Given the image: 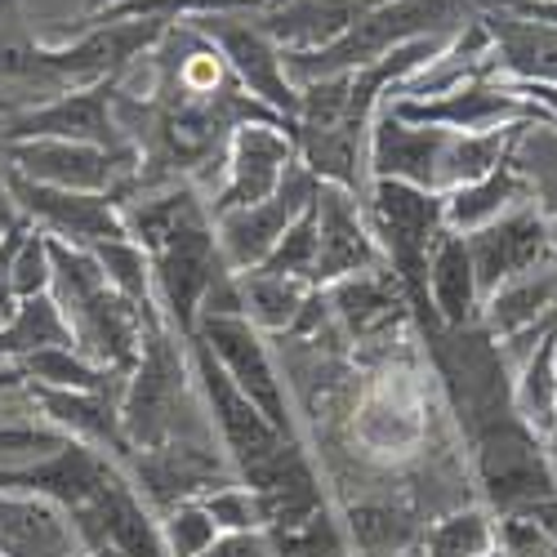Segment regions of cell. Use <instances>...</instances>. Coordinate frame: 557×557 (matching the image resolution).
Segmentation results:
<instances>
[{
    "label": "cell",
    "mask_w": 557,
    "mask_h": 557,
    "mask_svg": "<svg viewBox=\"0 0 557 557\" xmlns=\"http://www.w3.org/2000/svg\"><path fill=\"white\" fill-rule=\"evenodd\" d=\"M183 348L188 339L174 335L165 317H152L144 326V352L121 393V429L129 450H152L165 442H214L206 397Z\"/></svg>",
    "instance_id": "cell-1"
},
{
    "label": "cell",
    "mask_w": 557,
    "mask_h": 557,
    "mask_svg": "<svg viewBox=\"0 0 557 557\" xmlns=\"http://www.w3.org/2000/svg\"><path fill=\"white\" fill-rule=\"evenodd\" d=\"M45 246H50V295L72 331V348L85 361L129 380L144 352V326L161 312H138L125 295H116L89 250L54 237H45Z\"/></svg>",
    "instance_id": "cell-2"
},
{
    "label": "cell",
    "mask_w": 557,
    "mask_h": 557,
    "mask_svg": "<svg viewBox=\"0 0 557 557\" xmlns=\"http://www.w3.org/2000/svg\"><path fill=\"white\" fill-rule=\"evenodd\" d=\"M482 14V0H384L366 18H357L335 45L312 54H286V76L299 85L344 76L357 67L380 63L406 40L424 36H459L473 18Z\"/></svg>",
    "instance_id": "cell-3"
},
{
    "label": "cell",
    "mask_w": 557,
    "mask_h": 557,
    "mask_svg": "<svg viewBox=\"0 0 557 557\" xmlns=\"http://www.w3.org/2000/svg\"><path fill=\"white\" fill-rule=\"evenodd\" d=\"M193 27L223 54L227 72L237 76V85L255 103H263L272 116H282L295 129V112H299V89L286 76V50L276 45L263 23L259 10H242V14H210V18H193Z\"/></svg>",
    "instance_id": "cell-4"
},
{
    "label": "cell",
    "mask_w": 557,
    "mask_h": 557,
    "mask_svg": "<svg viewBox=\"0 0 557 557\" xmlns=\"http://www.w3.org/2000/svg\"><path fill=\"white\" fill-rule=\"evenodd\" d=\"M193 335L214 352L223 375L237 384V393L263 414V420L295 437V410L286 397V380L276 375V366L263 348V335L250 326V321L242 312H210V317H197Z\"/></svg>",
    "instance_id": "cell-5"
},
{
    "label": "cell",
    "mask_w": 557,
    "mask_h": 557,
    "mask_svg": "<svg viewBox=\"0 0 557 557\" xmlns=\"http://www.w3.org/2000/svg\"><path fill=\"white\" fill-rule=\"evenodd\" d=\"M121 469L157 518H165L178 504H197L210 491H223L237 482L219 442H165L152 450H134Z\"/></svg>",
    "instance_id": "cell-6"
},
{
    "label": "cell",
    "mask_w": 557,
    "mask_h": 557,
    "mask_svg": "<svg viewBox=\"0 0 557 557\" xmlns=\"http://www.w3.org/2000/svg\"><path fill=\"white\" fill-rule=\"evenodd\" d=\"M5 165L32 183L63 193H103L125 201L129 174L138 170L134 152H108L89 144H67V138H23V144H0Z\"/></svg>",
    "instance_id": "cell-7"
},
{
    "label": "cell",
    "mask_w": 557,
    "mask_h": 557,
    "mask_svg": "<svg viewBox=\"0 0 557 557\" xmlns=\"http://www.w3.org/2000/svg\"><path fill=\"white\" fill-rule=\"evenodd\" d=\"M5 188L14 210L45 237L67 242L76 250H95L99 242H121L129 237L125 219H121V201L103 197V193H63V188H45L23 174H14L5 165Z\"/></svg>",
    "instance_id": "cell-8"
},
{
    "label": "cell",
    "mask_w": 557,
    "mask_h": 557,
    "mask_svg": "<svg viewBox=\"0 0 557 557\" xmlns=\"http://www.w3.org/2000/svg\"><path fill=\"white\" fill-rule=\"evenodd\" d=\"M295 161H299V148H295L290 125H282V121L237 125V134H232V144H227V157H223V178L210 197V219L268 201L282 188V178L290 174Z\"/></svg>",
    "instance_id": "cell-9"
},
{
    "label": "cell",
    "mask_w": 557,
    "mask_h": 557,
    "mask_svg": "<svg viewBox=\"0 0 557 557\" xmlns=\"http://www.w3.org/2000/svg\"><path fill=\"white\" fill-rule=\"evenodd\" d=\"M23 138H67V144H89L108 152H134L116 121V76L85 89H67V95L40 108L14 112L0 129V144H23Z\"/></svg>",
    "instance_id": "cell-10"
},
{
    "label": "cell",
    "mask_w": 557,
    "mask_h": 557,
    "mask_svg": "<svg viewBox=\"0 0 557 557\" xmlns=\"http://www.w3.org/2000/svg\"><path fill=\"white\" fill-rule=\"evenodd\" d=\"M317 188H321V178L304 161H295L290 174L282 178V188H276L268 201L219 214L214 219V242H219V255H223L227 272L259 268L276 250V242L286 237V227L312 206Z\"/></svg>",
    "instance_id": "cell-11"
},
{
    "label": "cell",
    "mask_w": 557,
    "mask_h": 557,
    "mask_svg": "<svg viewBox=\"0 0 557 557\" xmlns=\"http://www.w3.org/2000/svg\"><path fill=\"white\" fill-rule=\"evenodd\" d=\"M384 108L410 125H442L455 134H491V129L522 125V121L548 125V116L535 103H527L518 89L499 76H473L437 99H388Z\"/></svg>",
    "instance_id": "cell-12"
},
{
    "label": "cell",
    "mask_w": 557,
    "mask_h": 557,
    "mask_svg": "<svg viewBox=\"0 0 557 557\" xmlns=\"http://www.w3.org/2000/svg\"><path fill=\"white\" fill-rule=\"evenodd\" d=\"M455 144V129L442 125H410L380 108L375 125H370V144H366V174L370 183L388 178L420 188L433 197H446V157Z\"/></svg>",
    "instance_id": "cell-13"
},
{
    "label": "cell",
    "mask_w": 557,
    "mask_h": 557,
    "mask_svg": "<svg viewBox=\"0 0 557 557\" xmlns=\"http://www.w3.org/2000/svg\"><path fill=\"white\" fill-rule=\"evenodd\" d=\"M463 246H469V259H473V272H478L482 299L495 295L499 286H508L513 276L535 272L540 263H548V259L557 255L553 219H548L535 201L513 206L508 214L491 219L486 227L469 232V237H463Z\"/></svg>",
    "instance_id": "cell-14"
},
{
    "label": "cell",
    "mask_w": 557,
    "mask_h": 557,
    "mask_svg": "<svg viewBox=\"0 0 557 557\" xmlns=\"http://www.w3.org/2000/svg\"><path fill=\"white\" fill-rule=\"evenodd\" d=\"M312 214H317V268H312V286L326 290L344 276L384 268L380 242L370 232L366 219V201L339 183H321L312 197Z\"/></svg>",
    "instance_id": "cell-15"
},
{
    "label": "cell",
    "mask_w": 557,
    "mask_h": 557,
    "mask_svg": "<svg viewBox=\"0 0 557 557\" xmlns=\"http://www.w3.org/2000/svg\"><path fill=\"white\" fill-rule=\"evenodd\" d=\"M553 308H557V255L540 263L535 272H522L495 295H486L478 321L486 326L491 339L504 344V357L513 361V357H527L548 335Z\"/></svg>",
    "instance_id": "cell-16"
},
{
    "label": "cell",
    "mask_w": 557,
    "mask_h": 557,
    "mask_svg": "<svg viewBox=\"0 0 557 557\" xmlns=\"http://www.w3.org/2000/svg\"><path fill=\"white\" fill-rule=\"evenodd\" d=\"M321 295H326L331 317L339 321L352 344H384L410 317V304L397 286V276L388 272V263L357 272V276H344V282L326 286Z\"/></svg>",
    "instance_id": "cell-17"
},
{
    "label": "cell",
    "mask_w": 557,
    "mask_h": 557,
    "mask_svg": "<svg viewBox=\"0 0 557 557\" xmlns=\"http://www.w3.org/2000/svg\"><path fill=\"white\" fill-rule=\"evenodd\" d=\"M76 522L54 499L0 491V557H85Z\"/></svg>",
    "instance_id": "cell-18"
},
{
    "label": "cell",
    "mask_w": 557,
    "mask_h": 557,
    "mask_svg": "<svg viewBox=\"0 0 557 557\" xmlns=\"http://www.w3.org/2000/svg\"><path fill=\"white\" fill-rule=\"evenodd\" d=\"M482 27L491 36V63L499 81H527V85H557V27L518 18L491 0H482Z\"/></svg>",
    "instance_id": "cell-19"
},
{
    "label": "cell",
    "mask_w": 557,
    "mask_h": 557,
    "mask_svg": "<svg viewBox=\"0 0 557 557\" xmlns=\"http://www.w3.org/2000/svg\"><path fill=\"white\" fill-rule=\"evenodd\" d=\"M375 5H384V0H282L272 10H259V23L286 54H312L335 45Z\"/></svg>",
    "instance_id": "cell-20"
},
{
    "label": "cell",
    "mask_w": 557,
    "mask_h": 557,
    "mask_svg": "<svg viewBox=\"0 0 557 557\" xmlns=\"http://www.w3.org/2000/svg\"><path fill=\"white\" fill-rule=\"evenodd\" d=\"M32 401L45 414V424H54L72 442L95 446V450L112 455L116 463H125L134 455L129 442H125V429H121V397L67 393V388H36L32 384Z\"/></svg>",
    "instance_id": "cell-21"
},
{
    "label": "cell",
    "mask_w": 557,
    "mask_h": 557,
    "mask_svg": "<svg viewBox=\"0 0 557 557\" xmlns=\"http://www.w3.org/2000/svg\"><path fill=\"white\" fill-rule=\"evenodd\" d=\"M429 299L442 326H469L482 312V290H478V272L469 259L459 232H442L429 250Z\"/></svg>",
    "instance_id": "cell-22"
},
{
    "label": "cell",
    "mask_w": 557,
    "mask_h": 557,
    "mask_svg": "<svg viewBox=\"0 0 557 557\" xmlns=\"http://www.w3.org/2000/svg\"><path fill=\"white\" fill-rule=\"evenodd\" d=\"M527 201H531V188H527L522 170L513 165V152H508V161H499L491 174H482L473 183H463V188L446 193L442 210H446V227L459 232V237H469V232L486 227L491 219L508 214L513 206H527Z\"/></svg>",
    "instance_id": "cell-23"
},
{
    "label": "cell",
    "mask_w": 557,
    "mask_h": 557,
    "mask_svg": "<svg viewBox=\"0 0 557 557\" xmlns=\"http://www.w3.org/2000/svg\"><path fill=\"white\" fill-rule=\"evenodd\" d=\"M317 286L295 282V276H276L263 268L237 272V299H242V317L259 335H290L299 312L308 308Z\"/></svg>",
    "instance_id": "cell-24"
},
{
    "label": "cell",
    "mask_w": 557,
    "mask_h": 557,
    "mask_svg": "<svg viewBox=\"0 0 557 557\" xmlns=\"http://www.w3.org/2000/svg\"><path fill=\"white\" fill-rule=\"evenodd\" d=\"M513 406L540 442L557 433V335L553 331L522 357L513 380Z\"/></svg>",
    "instance_id": "cell-25"
},
{
    "label": "cell",
    "mask_w": 557,
    "mask_h": 557,
    "mask_svg": "<svg viewBox=\"0 0 557 557\" xmlns=\"http://www.w3.org/2000/svg\"><path fill=\"white\" fill-rule=\"evenodd\" d=\"M339 527H344V540H348L352 557H388V553L414 548L424 540L420 522H414L410 513H401V508H393V504H380V499L352 504Z\"/></svg>",
    "instance_id": "cell-26"
},
{
    "label": "cell",
    "mask_w": 557,
    "mask_h": 557,
    "mask_svg": "<svg viewBox=\"0 0 557 557\" xmlns=\"http://www.w3.org/2000/svg\"><path fill=\"white\" fill-rule=\"evenodd\" d=\"M45 348H72V331L50 290L18 299L14 312L0 321V361H23Z\"/></svg>",
    "instance_id": "cell-27"
},
{
    "label": "cell",
    "mask_w": 557,
    "mask_h": 557,
    "mask_svg": "<svg viewBox=\"0 0 557 557\" xmlns=\"http://www.w3.org/2000/svg\"><path fill=\"white\" fill-rule=\"evenodd\" d=\"M513 165L527 178L531 201L548 219H557V129L544 125V121H531L522 129V138L513 144Z\"/></svg>",
    "instance_id": "cell-28"
},
{
    "label": "cell",
    "mask_w": 557,
    "mask_h": 557,
    "mask_svg": "<svg viewBox=\"0 0 557 557\" xmlns=\"http://www.w3.org/2000/svg\"><path fill=\"white\" fill-rule=\"evenodd\" d=\"M495 548L504 557H557V499L504 513L495 522Z\"/></svg>",
    "instance_id": "cell-29"
},
{
    "label": "cell",
    "mask_w": 557,
    "mask_h": 557,
    "mask_svg": "<svg viewBox=\"0 0 557 557\" xmlns=\"http://www.w3.org/2000/svg\"><path fill=\"white\" fill-rule=\"evenodd\" d=\"M89 255H95V263L103 268L108 286H112L116 295H125L138 312H161L157 299H152V268H148L144 246L129 242V237H121V242H99Z\"/></svg>",
    "instance_id": "cell-30"
},
{
    "label": "cell",
    "mask_w": 557,
    "mask_h": 557,
    "mask_svg": "<svg viewBox=\"0 0 557 557\" xmlns=\"http://www.w3.org/2000/svg\"><path fill=\"white\" fill-rule=\"evenodd\" d=\"M495 548V518L486 508H459L424 531V557H482Z\"/></svg>",
    "instance_id": "cell-31"
},
{
    "label": "cell",
    "mask_w": 557,
    "mask_h": 557,
    "mask_svg": "<svg viewBox=\"0 0 557 557\" xmlns=\"http://www.w3.org/2000/svg\"><path fill=\"white\" fill-rule=\"evenodd\" d=\"M259 268L276 272V276H295V282L312 286V268H317V214H312V206L286 227V237L276 242V250Z\"/></svg>",
    "instance_id": "cell-32"
},
{
    "label": "cell",
    "mask_w": 557,
    "mask_h": 557,
    "mask_svg": "<svg viewBox=\"0 0 557 557\" xmlns=\"http://www.w3.org/2000/svg\"><path fill=\"white\" fill-rule=\"evenodd\" d=\"M63 442L67 433H59L54 424H0V482L27 469V463L54 455Z\"/></svg>",
    "instance_id": "cell-33"
},
{
    "label": "cell",
    "mask_w": 557,
    "mask_h": 557,
    "mask_svg": "<svg viewBox=\"0 0 557 557\" xmlns=\"http://www.w3.org/2000/svg\"><path fill=\"white\" fill-rule=\"evenodd\" d=\"M161 540H165V553L170 557H201L214 540H219V527L214 518L197 504H178L161 518Z\"/></svg>",
    "instance_id": "cell-34"
},
{
    "label": "cell",
    "mask_w": 557,
    "mask_h": 557,
    "mask_svg": "<svg viewBox=\"0 0 557 557\" xmlns=\"http://www.w3.org/2000/svg\"><path fill=\"white\" fill-rule=\"evenodd\" d=\"M201 508L214 518L219 535H223V531H268V518H263L259 495H255L250 486H242V482H232V486H223V491H210V495L201 499Z\"/></svg>",
    "instance_id": "cell-35"
},
{
    "label": "cell",
    "mask_w": 557,
    "mask_h": 557,
    "mask_svg": "<svg viewBox=\"0 0 557 557\" xmlns=\"http://www.w3.org/2000/svg\"><path fill=\"white\" fill-rule=\"evenodd\" d=\"M45 290H50V246H45V232L32 227L14 255V304Z\"/></svg>",
    "instance_id": "cell-36"
},
{
    "label": "cell",
    "mask_w": 557,
    "mask_h": 557,
    "mask_svg": "<svg viewBox=\"0 0 557 557\" xmlns=\"http://www.w3.org/2000/svg\"><path fill=\"white\" fill-rule=\"evenodd\" d=\"M201 557H276L268 531H223Z\"/></svg>",
    "instance_id": "cell-37"
},
{
    "label": "cell",
    "mask_w": 557,
    "mask_h": 557,
    "mask_svg": "<svg viewBox=\"0 0 557 557\" xmlns=\"http://www.w3.org/2000/svg\"><path fill=\"white\" fill-rule=\"evenodd\" d=\"M27 232H32V223L23 219L18 227H10L5 237H0V321L14 312V255H18Z\"/></svg>",
    "instance_id": "cell-38"
},
{
    "label": "cell",
    "mask_w": 557,
    "mask_h": 557,
    "mask_svg": "<svg viewBox=\"0 0 557 557\" xmlns=\"http://www.w3.org/2000/svg\"><path fill=\"white\" fill-rule=\"evenodd\" d=\"M491 5L518 14V18H535V23H553L557 27V5H535V0H491Z\"/></svg>",
    "instance_id": "cell-39"
},
{
    "label": "cell",
    "mask_w": 557,
    "mask_h": 557,
    "mask_svg": "<svg viewBox=\"0 0 557 557\" xmlns=\"http://www.w3.org/2000/svg\"><path fill=\"white\" fill-rule=\"evenodd\" d=\"M85 557H125V553H121V548H112V544H103V548H89Z\"/></svg>",
    "instance_id": "cell-40"
},
{
    "label": "cell",
    "mask_w": 557,
    "mask_h": 557,
    "mask_svg": "<svg viewBox=\"0 0 557 557\" xmlns=\"http://www.w3.org/2000/svg\"><path fill=\"white\" fill-rule=\"evenodd\" d=\"M544 450H548V459H553V463H557V433H553V437H548V442H544Z\"/></svg>",
    "instance_id": "cell-41"
},
{
    "label": "cell",
    "mask_w": 557,
    "mask_h": 557,
    "mask_svg": "<svg viewBox=\"0 0 557 557\" xmlns=\"http://www.w3.org/2000/svg\"><path fill=\"white\" fill-rule=\"evenodd\" d=\"M103 5H116V0H89V14H99Z\"/></svg>",
    "instance_id": "cell-42"
},
{
    "label": "cell",
    "mask_w": 557,
    "mask_h": 557,
    "mask_svg": "<svg viewBox=\"0 0 557 557\" xmlns=\"http://www.w3.org/2000/svg\"><path fill=\"white\" fill-rule=\"evenodd\" d=\"M272 5H282V0H259V10H272Z\"/></svg>",
    "instance_id": "cell-43"
},
{
    "label": "cell",
    "mask_w": 557,
    "mask_h": 557,
    "mask_svg": "<svg viewBox=\"0 0 557 557\" xmlns=\"http://www.w3.org/2000/svg\"><path fill=\"white\" fill-rule=\"evenodd\" d=\"M548 331H553V335H557V308H553V317H548Z\"/></svg>",
    "instance_id": "cell-44"
},
{
    "label": "cell",
    "mask_w": 557,
    "mask_h": 557,
    "mask_svg": "<svg viewBox=\"0 0 557 557\" xmlns=\"http://www.w3.org/2000/svg\"><path fill=\"white\" fill-rule=\"evenodd\" d=\"M482 557H504V553H499V548H491V553H482Z\"/></svg>",
    "instance_id": "cell-45"
},
{
    "label": "cell",
    "mask_w": 557,
    "mask_h": 557,
    "mask_svg": "<svg viewBox=\"0 0 557 557\" xmlns=\"http://www.w3.org/2000/svg\"><path fill=\"white\" fill-rule=\"evenodd\" d=\"M535 5H557V0H535Z\"/></svg>",
    "instance_id": "cell-46"
},
{
    "label": "cell",
    "mask_w": 557,
    "mask_h": 557,
    "mask_svg": "<svg viewBox=\"0 0 557 557\" xmlns=\"http://www.w3.org/2000/svg\"><path fill=\"white\" fill-rule=\"evenodd\" d=\"M553 242H557V219H553Z\"/></svg>",
    "instance_id": "cell-47"
},
{
    "label": "cell",
    "mask_w": 557,
    "mask_h": 557,
    "mask_svg": "<svg viewBox=\"0 0 557 557\" xmlns=\"http://www.w3.org/2000/svg\"><path fill=\"white\" fill-rule=\"evenodd\" d=\"M553 469H557V463H553Z\"/></svg>",
    "instance_id": "cell-48"
}]
</instances>
